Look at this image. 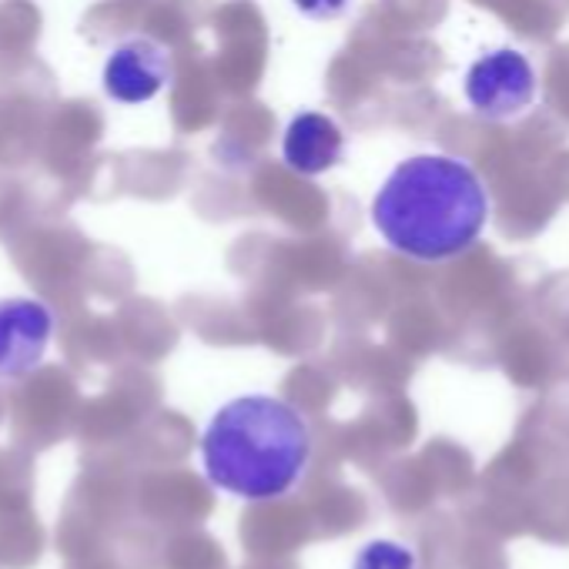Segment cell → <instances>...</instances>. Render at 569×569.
Wrapping results in <instances>:
<instances>
[{"label": "cell", "instance_id": "6da1fadb", "mask_svg": "<svg viewBox=\"0 0 569 569\" xmlns=\"http://www.w3.org/2000/svg\"><path fill=\"white\" fill-rule=\"evenodd\" d=\"M372 224L406 258L449 261L469 251L486 231L489 191L459 158L412 154L376 191Z\"/></svg>", "mask_w": 569, "mask_h": 569}, {"label": "cell", "instance_id": "7a4b0ae2", "mask_svg": "<svg viewBox=\"0 0 569 569\" xmlns=\"http://www.w3.org/2000/svg\"><path fill=\"white\" fill-rule=\"evenodd\" d=\"M312 462V429L278 396L251 392L224 402L201 432L208 482L244 502L292 492Z\"/></svg>", "mask_w": 569, "mask_h": 569}, {"label": "cell", "instance_id": "3957f363", "mask_svg": "<svg viewBox=\"0 0 569 569\" xmlns=\"http://www.w3.org/2000/svg\"><path fill=\"white\" fill-rule=\"evenodd\" d=\"M466 101L486 121H509L532 108L539 81L529 58L516 48H499L472 61L466 71Z\"/></svg>", "mask_w": 569, "mask_h": 569}, {"label": "cell", "instance_id": "277c9868", "mask_svg": "<svg viewBox=\"0 0 569 569\" xmlns=\"http://www.w3.org/2000/svg\"><path fill=\"white\" fill-rule=\"evenodd\" d=\"M54 339V316L34 299L0 302V379L31 376Z\"/></svg>", "mask_w": 569, "mask_h": 569}, {"label": "cell", "instance_id": "5b68a950", "mask_svg": "<svg viewBox=\"0 0 569 569\" xmlns=\"http://www.w3.org/2000/svg\"><path fill=\"white\" fill-rule=\"evenodd\" d=\"M171 81V58L161 44L134 38L118 44L104 64V91L121 104H144Z\"/></svg>", "mask_w": 569, "mask_h": 569}, {"label": "cell", "instance_id": "8992f818", "mask_svg": "<svg viewBox=\"0 0 569 569\" xmlns=\"http://www.w3.org/2000/svg\"><path fill=\"white\" fill-rule=\"evenodd\" d=\"M346 151V138L342 128L319 111H302L289 121L281 138V158L296 174L316 178L332 171L342 161Z\"/></svg>", "mask_w": 569, "mask_h": 569}, {"label": "cell", "instance_id": "52a82bcc", "mask_svg": "<svg viewBox=\"0 0 569 569\" xmlns=\"http://www.w3.org/2000/svg\"><path fill=\"white\" fill-rule=\"evenodd\" d=\"M352 569H419V552L396 539H372L359 549Z\"/></svg>", "mask_w": 569, "mask_h": 569}, {"label": "cell", "instance_id": "ba28073f", "mask_svg": "<svg viewBox=\"0 0 569 569\" xmlns=\"http://www.w3.org/2000/svg\"><path fill=\"white\" fill-rule=\"evenodd\" d=\"M352 0H292V8L312 21H336L349 11Z\"/></svg>", "mask_w": 569, "mask_h": 569}]
</instances>
